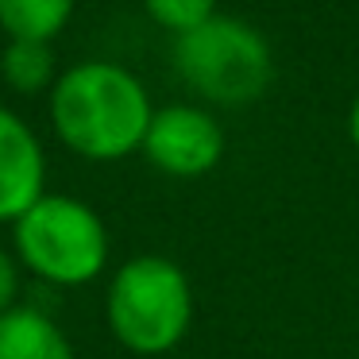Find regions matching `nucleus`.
Segmentation results:
<instances>
[{
  "label": "nucleus",
  "mask_w": 359,
  "mask_h": 359,
  "mask_svg": "<svg viewBox=\"0 0 359 359\" xmlns=\"http://www.w3.org/2000/svg\"><path fill=\"white\" fill-rule=\"evenodd\" d=\"M4 78L20 93H39L55 81V50L47 43L12 39V47L4 50Z\"/></svg>",
  "instance_id": "1a4fd4ad"
},
{
  "label": "nucleus",
  "mask_w": 359,
  "mask_h": 359,
  "mask_svg": "<svg viewBox=\"0 0 359 359\" xmlns=\"http://www.w3.org/2000/svg\"><path fill=\"white\" fill-rule=\"evenodd\" d=\"M43 147L32 128L0 109V220H20L43 197Z\"/></svg>",
  "instance_id": "423d86ee"
},
{
  "label": "nucleus",
  "mask_w": 359,
  "mask_h": 359,
  "mask_svg": "<svg viewBox=\"0 0 359 359\" xmlns=\"http://www.w3.org/2000/svg\"><path fill=\"white\" fill-rule=\"evenodd\" d=\"M147 89L116 62L70 66L50 89V120L70 151L86 158H124L151 128Z\"/></svg>",
  "instance_id": "f257e3e1"
},
{
  "label": "nucleus",
  "mask_w": 359,
  "mask_h": 359,
  "mask_svg": "<svg viewBox=\"0 0 359 359\" xmlns=\"http://www.w3.org/2000/svg\"><path fill=\"white\" fill-rule=\"evenodd\" d=\"M20 290V278H16V263H12L4 251H0V313H8L12 297Z\"/></svg>",
  "instance_id": "9b49d317"
},
{
  "label": "nucleus",
  "mask_w": 359,
  "mask_h": 359,
  "mask_svg": "<svg viewBox=\"0 0 359 359\" xmlns=\"http://www.w3.org/2000/svg\"><path fill=\"white\" fill-rule=\"evenodd\" d=\"M147 16L174 35H189L217 16V0H143Z\"/></svg>",
  "instance_id": "9d476101"
},
{
  "label": "nucleus",
  "mask_w": 359,
  "mask_h": 359,
  "mask_svg": "<svg viewBox=\"0 0 359 359\" xmlns=\"http://www.w3.org/2000/svg\"><path fill=\"white\" fill-rule=\"evenodd\" d=\"M143 151L163 174L201 178L224 155V132L212 112L194 104H166L151 116Z\"/></svg>",
  "instance_id": "39448f33"
},
{
  "label": "nucleus",
  "mask_w": 359,
  "mask_h": 359,
  "mask_svg": "<svg viewBox=\"0 0 359 359\" xmlns=\"http://www.w3.org/2000/svg\"><path fill=\"white\" fill-rule=\"evenodd\" d=\"M16 251L39 278L81 286L104 271L109 232L89 205L62 194H43L16 220Z\"/></svg>",
  "instance_id": "20e7f679"
},
{
  "label": "nucleus",
  "mask_w": 359,
  "mask_h": 359,
  "mask_svg": "<svg viewBox=\"0 0 359 359\" xmlns=\"http://www.w3.org/2000/svg\"><path fill=\"white\" fill-rule=\"evenodd\" d=\"M0 359H74L62 328L39 309L0 313Z\"/></svg>",
  "instance_id": "0eeeda50"
},
{
  "label": "nucleus",
  "mask_w": 359,
  "mask_h": 359,
  "mask_svg": "<svg viewBox=\"0 0 359 359\" xmlns=\"http://www.w3.org/2000/svg\"><path fill=\"white\" fill-rule=\"evenodd\" d=\"M348 140H351V147L359 151V97L351 101V112H348Z\"/></svg>",
  "instance_id": "f8f14e48"
},
{
  "label": "nucleus",
  "mask_w": 359,
  "mask_h": 359,
  "mask_svg": "<svg viewBox=\"0 0 359 359\" xmlns=\"http://www.w3.org/2000/svg\"><path fill=\"white\" fill-rule=\"evenodd\" d=\"M194 320V290L166 255H135L109 286V328L135 355H163Z\"/></svg>",
  "instance_id": "f03ea898"
},
{
  "label": "nucleus",
  "mask_w": 359,
  "mask_h": 359,
  "mask_svg": "<svg viewBox=\"0 0 359 359\" xmlns=\"http://www.w3.org/2000/svg\"><path fill=\"white\" fill-rule=\"evenodd\" d=\"M74 0H0V27L12 39L47 43L66 27Z\"/></svg>",
  "instance_id": "6e6552de"
},
{
  "label": "nucleus",
  "mask_w": 359,
  "mask_h": 359,
  "mask_svg": "<svg viewBox=\"0 0 359 359\" xmlns=\"http://www.w3.org/2000/svg\"><path fill=\"white\" fill-rule=\"evenodd\" d=\"M174 70L197 97L228 104V109H243L266 93L274 58L263 32H255L236 16H212L197 32L178 35Z\"/></svg>",
  "instance_id": "7ed1b4c3"
}]
</instances>
